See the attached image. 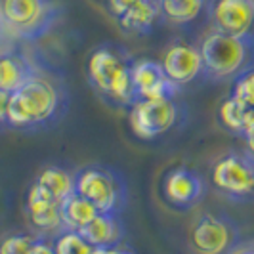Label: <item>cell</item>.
I'll list each match as a JSON object with an SVG mask.
<instances>
[{"label": "cell", "mask_w": 254, "mask_h": 254, "mask_svg": "<svg viewBox=\"0 0 254 254\" xmlns=\"http://www.w3.org/2000/svg\"><path fill=\"white\" fill-rule=\"evenodd\" d=\"M35 182L38 186H42L60 203H64L69 195L75 193V174H69L62 166L44 168Z\"/></svg>", "instance_id": "cell-19"}, {"label": "cell", "mask_w": 254, "mask_h": 254, "mask_svg": "<svg viewBox=\"0 0 254 254\" xmlns=\"http://www.w3.org/2000/svg\"><path fill=\"white\" fill-rule=\"evenodd\" d=\"M12 92L0 90V128H8V105Z\"/></svg>", "instance_id": "cell-25"}, {"label": "cell", "mask_w": 254, "mask_h": 254, "mask_svg": "<svg viewBox=\"0 0 254 254\" xmlns=\"http://www.w3.org/2000/svg\"><path fill=\"white\" fill-rule=\"evenodd\" d=\"M29 254H56L54 251V243H52V237H46V235H38L33 243Z\"/></svg>", "instance_id": "cell-24"}, {"label": "cell", "mask_w": 254, "mask_h": 254, "mask_svg": "<svg viewBox=\"0 0 254 254\" xmlns=\"http://www.w3.org/2000/svg\"><path fill=\"white\" fill-rule=\"evenodd\" d=\"M214 190L233 203L254 201V157L247 151H228L210 170Z\"/></svg>", "instance_id": "cell-6"}, {"label": "cell", "mask_w": 254, "mask_h": 254, "mask_svg": "<svg viewBox=\"0 0 254 254\" xmlns=\"http://www.w3.org/2000/svg\"><path fill=\"white\" fill-rule=\"evenodd\" d=\"M203 78L208 82H233L254 67V42L210 31L199 44Z\"/></svg>", "instance_id": "cell-3"}, {"label": "cell", "mask_w": 254, "mask_h": 254, "mask_svg": "<svg viewBox=\"0 0 254 254\" xmlns=\"http://www.w3.org/2000/svg\"><path fill=\"white\" fill-rule=\"evenodd\" d=\"M157 17H161L159 0H138L119 17V23L132 35H149Z\"/></svg>", "instance_id": "cell-15"}, {"label": "cell", "mask_w": 254, "mask_h": 254, "mask_svg": "<svg viewBox=\"0 0 254 254\" xmlns=\"http://www.w3.org/2000/svg\"><path fill=\"white\" fill-rule=\"evenodd\" d=\"M132 64L127 52L113 44H102L88 56L86 76L90 86L102 98L121 107H132L136 103L132 86Z\"/></svg>", "instance_id": "cell-2"}, {"label": "cell", "mask_w": 254, "mask_h": 254, "mask_svg": "<svg viewBox=\"0 0 254 254\" xmlns=\"http://www.w3.org/2000/svg\"><path fill=\"white\" fill-rule=\"evenodd\" d=\"M138 0H109V6H111V12L115 13V17L119 19L123 13L130 10Z\"/></svg>", "instance_id": "cell-26"}, {"label": "cell", "mask_w": 254, "mask_h": 254, "mask_svg": "<svg viewBox=\"0 0 254 254\" xmlns=\"http://www.w3.org/2000/svg\"><path fill=\"white\" fill-rule=\"evenodd\" d=\"M235 254H254V245H249V247H245L241 251H237Z\"/></svg>", "instance_id": "cell-29"}, {"label": "cell", "mask_w": 254, "mask_h": 254, "mask_svg": "<svg viewBox=\"0 0 254 254\" xmlns=\"http://www.w3.org/2000/svg\"><path fill=\"white\" fill-rule=\"evenodd\" d=\"M94 254H136L130 249H123V247H115V249H96Z\"/></svg>", "instance_id": "cell-27"}, {"label": "cell", "mask_w": 254, "mask_h": 254, "mask_svg": "<svg viewBox=\"0 0 254 254\" xmlns=\"http://www.w3.org/2000/svg\"><path fill=\"white\" fill-rule=\"evenodd\" d=\"M75 193L88 199L100 212L123 214L128 188L121 172L111 166L88 165L75 172Z\"/></svg>", "instance_id": "cell-4"}, {"label": "cell", "mask_w": 254, "mask_h": 254, "mask_svg": "<svg viewBox=\"0 0 254 254\" xmlns=\"http://www.w3.org/2000/svg\"><path fill=\"white\" fill-rule=\"evenodd\" d=\"M78 233L96 249H115V247H121L127 235V229L121 214L100 212Z\"/></svg>", "instance_id": "cell-14"}, {"label": "cell", "mask_w": 254, "mask_h": 254, "mask_svg": "<svg viewBox=\"0 0 254 254\" xmlns=\"http://www.w3.org/2000/svg\"><path fill=\"white\" fill-rule=\"evenodd\" d=\"M208 19L214 31L254 42V0H210Z\"/></svg>", "instance_id": "cell-9"}, {"label": "cell", "mask_w": 254, "mask_h": 254, "mask_svg": "<svg viewBox=\"0 0 254 254\" xmlns=\"http://www.w3.org/2000/svg\"><path fill=\"white\" fill-rule=\"evenodd\" d=\"M132 86H134L136 102L176 100L180 94V86L166 76L161 62H151V60H134Z\"/></svg>", "instance_id": "cell-11"}, {"label": "cell", "mask_w": 254, "mask_h": 254, "mask_svg": "<svg viewBox=\"0 0 254 254\" xmlns=\"http://www.w3.org/2000/svg\"><path fill=\"white\" fill-rule=\"evenodd\" d=\"M210 0H159L161 17L172 25H190L203 12L208 13Z\"/></svg>", "instance_id": "cell-17"}, {"label": "cell", "mask_w": 254, "mask_h": 254, "mask_svg": "<svg viewBox=\"0 0 254 254\" xmlns=\"http://www.w3.org/2000/svg\"><path fill=\"white\" fill-rule=\"evenodd\" d=\"M25 212L29 224L37 229L38 235L56 237L65 229L64 220H62V203L56 201L37 182H33L29 190Z\"/></svg>", "instance_id": "cell-12"}, {"label": "cell", "mask_w": 254, "mask_h": 254, "mask_svg": "<svg viewBox=\"0 0 254 254\" xmlns=\"http://www.w3.org/2000/svg\"><path fill=\"white\" fill-rule=\"evenodd\" d=\"M37 71L23 56L15 52H2L0 54V90L13 92L19 88L25 80H29Z\"/></svg>", "instance_id": "cell-16"}, {"label": "cell", "mask_w": 254, "mask_h": 254, "mask_svg": "<svg viewBox=\"0 0 254 254\" xmlns=\"http://www.w3.org/2000/svg\"><path fill=\"white\" fill-rule=\"evenodd\" d=\"M245 107L254 109V67L243 73L237 80H233V90L229 94Z\"/></svg>", "instance_id": "cell-22"}, {"label": "cell", "mask_w": 254, "mask_h": 254, "mask_svg": "<svg viewBox=\"0 0 254 254\" xmlns=\"http://www.w3.org/2000/svg\"><path fill=\"white\" fill-rule=\"evenodd\" d=\"M247 113H249V107H245L235 98L228 96L224 102L220 103V107H218V121H220V125L226 128L228 132L243 138L245 123H247Z\"/></svg>", "instance_id": "cell-20"}, {"label": "cell", "mask_w": 254, "mask_h": 254, "mask_svg": "<svg viewBox=\"0 0 254 254\" xmlns=\"http://www.w3.org/2000/svg\"><path fill=\"white\" fill-rule=\"evenodd\" d=\"M239 243V224L228 214L204 212L191 226L190 245L195 254H233Z\"/></svg>", "instance_id": "cell-7"}, {"label": "cell", "mask_w": 254, "mask_h": 254, "mask_svg": "<svg viewBox=\"0 0 254 254\" xmlns=\"http://www.w3.org/2000/svg\"><path fill=\"white\" fill-rule=\"evenodd\" d=\"M100 214V210L90 203L88 199H84L82 195L73 193L62 203V220H64V228L71 231H80L86 224H90L94 218Z\"/></svg>", "instance_id": "cell-18"}, {"label": "cell", "mask_w": 254, "mask_h": 254, "mask_svg": "<svg viewBox=\"0 0 254 254\" xmlns=\"http://www.w3.org/2000/svg\"><path fill=\"white\" fill-rule=\"evenodd\" d=\"M163 197L172 208L176 210H191L206 195V182L193 168L188 166H174L163 178Z\"/></svg>", "instance_id": "cell-10"}, {"label": "cell", "mask_w": 254, "mask_h": 254, "mask_svg": "<svg viewBox=\"0 0 254 254\" xmlns=\"http://www.w3.org/2000/svg\"><path fill=\"white\" fill-rule=\"evenodd\" d=\"M67 111V94L58 80L35 73L10 96L8 128L40 130L56 125Z\"/></svg>", "instance_id": "cell-1"}, {"label": "cell", "mask_w": 254, "mask_h": 254, "mask_svg": "<svg viewBox=\"0 0 254 254\" xmlns=\"http://www.w3.org/2000/svg\"><path fill=\"white\" fill-rule=\"evenodd\" d=\"M186 119V107L176 100L147 102L141 100L130 107V127L140 140H155L180 127Z\"/></svg>", "instance_id": "cell-8"}, {"label": "cell", "mask_w": 254, "mask_h": 254, "mask_svg": "<svg viewBox=\"0 0 254 254\" xmlns=\"http://www.w3.org/2000/svg\"><path fill=\"white\" fill-rule=\"evenodd\" d=\"M56 254H94L96 247H92L78 231L64 229L56 237H52Z\"/></svg>", "instance_id": "cell-21"}, {"label": "cell", "mask_w": 254, "mask_h": 254, "mask_svg": "<svg viewBox=\"0 0 254 254\" xmlns=\"http://www.w3.org/2000/svg\"><path fill=\"white\" fill-rule=\"evenodd\" d=\"M56 0H0V19L23 40H40L60 19Z\"/></svg>", "instance_id": "cell-5"}, {"label": "cell", "mask_w": 254, "mask_h": 254, "mask_svg": "<svg viewBox=\"0 0 254 254\" xmlns=\"http://www.w3.org/2000/svg\"><path fill=\"white\" fill-rule=\"evenodd\" d=\"M243 140H245V145H247V149H245V151L254 157V132H251L249 136H245Z\"/></svg>", "instance_id": "cell-28"}, {"label": "cell", "mask_w": 254, "mask_h": 254, "mask_svg": "<svg viewBox=\"0 0 254 254\" xmlns=\"http://www.w3.org/2000/svg\"><path fill=\"white\" fill-rule=\"evenodd\" d=\"M37 235L33 233H13L0 243V254H29Z\"/></svg>", "instance_id": "cell-23"}, {"label": "cell", "mask_w": 254, "mask_h": 254, "mask_svg": "<svg viewBox=\"0 0 254 254\" xmlns=\"http://www.w3.org/2000/svg\"><path fill=\"white\" fill-rule=\"evenodd\" d=\"M161 65L165 69L166 76L174 84H178L180 88L203 76V58H201L199 46L172 42L163 54Z\"/></svg>", "instance_id": "cell-13"}]
</instances>
